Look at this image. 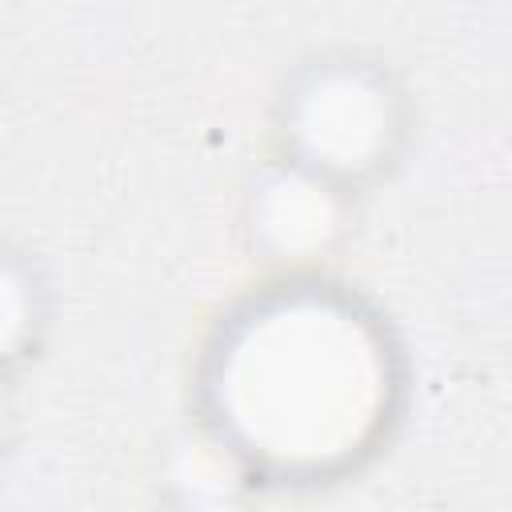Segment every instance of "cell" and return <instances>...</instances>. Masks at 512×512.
Listing matches in <instances>:
<instances>
[{
  "label": "cell",
  "instance_id": "1",
  "mask_svg": "<svg viewBox=\"0 0 512 512\" xmlns=\"http://www.w3.org/2000/svg\"><path fill=\"white\" fill-rule=\"evenodd\" d=\"M392 372L380 332L344 300L292 292L252 308L216 352L212 396L228 436L256 460L328 468L380 432Z\"/></svg>",
  "mask_w": 512,
  "mask_h": 512
},
{
  "label": "cell",
  "instance_id": "2",
  "mask_svg": "<svg viewBox=\"0 0 512 512\" xmlns=\"http://www.w3.org/2000/svg\"><path fill=\"white\" fill-rule=\"evenodd\" d=\"M392 132V104L384 88L356 68L316 72L292 104V136L316 172L368 168Z\"/></svg>",
  "mask_w": 512,
  "mask_h": 512
},
{
  "label": "cell",
  "instance_id": "3",
  "mask_svg": "<svg viewBox=\"0 0 512 512\" xmlns=\"http://www.w3.org/2000/svg\"><path fill=\"white\" fill-rule=\"evenodd\" d=\"M260 228L276 240V248H304L320 244L332 228V200L316 180L304 176H280L264 196V220Z\"/></svg>",
  "mask_w": 512,
  "mask_h": 512
}]
</instances>
